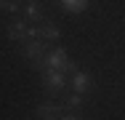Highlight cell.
<instances>
[{
  "label": "cell",
  "mask_w": 125,
  "mask_h": 120,
  "mask_svg": "<svg viewBox=\"0 0 125 120\" xmlns=\"http://www.w3.org/2000/svg\"><path fill=\"white\" fill-rule=\"evenodd\" d=\"M21 53L24 59L35 67V70H45V56H48V43L40 40V37H32V40H24L21 43Z\"/></svg>",
  "instance_id": "obj_1"
},
{
  "label": "cell",
  "mask_w": 125,
  "mask_h": 120,
  "mask_svg": "<svg viewBox=\"0 0 125 120\" xmlns=\"http://www.w3.org/2000/svg\"><path fill=\"white\" fill-rule=\"evenodd\" d=\"M43 88L51 99H56V96H64V91L69 88V80L61 70H43Z\"/></svg>",
  "instance_id": "obj_2"
},
{
  "label": "cell",
  "mask_w": 125,
  "mask_h": 120,
  "mask_svg": "<svg viewBox=\"0 0 125 120\" xmlns=\"http://www.w3.org/2000/svg\"><path fill=\"white\" fill-rule=\"evenodd\" d=\"M29 27H32V24L27 22L24 16H13L5 32H8V37H11L13 43H24V40H29Z\"/></svg>",
  "instance_id": "obj_3"
},
{
  "label": "cell",
  "mask_w": 125,
  "mask_h": 120,
  "mask_svg": "<svg viewBox=\"0 0 125 120\" xmlns=\"http://www.w3.org/2000/svg\"><path fill=\"white\" fill-rule=\"evenodd\" d=\"M35 115H37V120H61L64 118V104H59V101H40L35 107Z\"/></svg>",
  "instance_id": "obj_4"
},
{
  "label": "cell",
  "mask_w": 125,
  "mask_h": 120,
  "mask_svg": "<svg viewBox=\"0 0 125 120\" xmlns=\"http://www.w3.org/2000/svg\"><path fill=\"white\" fill-rule=\"evenodd\" d=\"M21 16H24L29 24H43V22H48V11H45V5L43 3H27L24 5V11H21Z\"/></svg>",
  "instance_id": "obj_5"
},
{
  "label": "cell",
  "mask_w": 125,
  "mask_h": 120,
  "mask_svg": "<svg viewBox=\"0 0 125 120\" xmlns=\"http://www.w3.org/2000/svg\"><path fill=\"white\" fill-rule=\"evenodd\" d=\"M69 88H72L75 94L88 96L91 91H93V77H91V75H88L85 70H77L75 75H72V83H69Z\"/></svg>",
  "instance_id": "obj_6"
},
{
  "label": "cell",
  "mask_w": 125,
  "mask_h": 120,
  "mask_svg": "<svg viewBox=\"0 0 125 120\" xmlns=\"http://www.w3.org/2000/svg\"><path fill=\"white\" fill-rule=\"evenodd\" d=\"M67 61H69L67 48H53V51H48V56H45V70H64Z\"/></svg>",
  "instance_id": "obj_7"
},
{
  "label": "cell",
  "mask_w": 125,
  "mask_h": 120,
  "mask_svg": "<svg viewBox=\"0 0 125 120\" xmlns=\"http://www.w3.org/2000/svg\"><path fill=\"white\" fill-rule=\"evenodd\" d=\"M37 37H40V40H45V43H56V40H61V29L48 19V22L37 24Z\"/></svg>",
  "instance_id": "obj_8"
},
{
  "label": "cell",
  "mask_w": 125,
  "mask_h": 120,
  "mask_svg": "<svg viewBox=\"0 0 125 120\" xmlns=\"http://www.w3.org/2000/svg\"><path fill=\"white\" fill-rule=\"evenodd\" d=\"M61 104H64L67 109H80V107L85 104V96H83V94H75V91H72L69 96H61Z\"/></svg>",
  "instance_id": "obj_9"
},
{
  "label": "cell",
  "mask_w": 125,
  "mask_h": 120,
  "mask_svg": "<svg viewBox=\"0 0 125 120\" xmlns=\"http://www.w3.org/2000/svg\"><path fill=\"white\" fill-rule=\"evenodd\" d=\"M59 5L64 11H69V13H80V11L88 8V0H59Z\"/></svg>",
  "instance_id": "obj_10"
},
{
  "label": "cell",
  "mask_w": 125,
  "mask_h": 120,
  "mask_svg": "<svg viewBox=\"0 0 125 120\" xmlns=\"http://www.w3.org/2000/svg\"><path fill=\"white\" fill-rule=\"evenodd\" d=\"M19 8H21V0H0V11L5 13H19Z\"/></svg>",
  "instance_id": "obj_11"
},
{
  "label": "cell",
  "mask_w": 125,
  "mask_h": 120,
  "mask_svg": "<svg viewBox=\"0 0 125 120\" xmlns=\"http://www.w3.org/2000/svg\"><path fill=\"white\" fill-rule=\"evenodd\" d=\"M61 120H80V118H75V115H64Z\"/></svg>",
  "instance_id": "obj_12"
},
{
  "label": "cell",
  "mask_w": 125,
  "mask_h": 120,
  "mask_svg": "<svg viewBox=\"0 0 125 120\" xmlns=\"http://www.w3.org/2000/svg\"><path fill=\"white\" fill-rule=\"evenodd\" d=\"M27 3H35V0H27Z\"/></svg>",
  "instance_id": "obj_13"
},
{
  "label": "cell",
  "mask_w": 125,
  "mask_h": 120,
  "mask_svg": "<svg viewBox=\"0 0 125 120\" xmlns=\"http://www.w3.org/2000/svg\"><path fill=\"white\" fill-rule=\"evenodd\" d=\"M53 3H59V0H53Z\"/></svg>",
  "instance_id": "obj_14"
}]
</instances>
